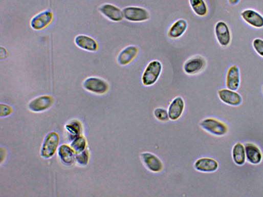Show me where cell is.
<instances>
[{
    "label": "cell",
    "mask_w": 263,
    "mask_h": 197,
    "mask_svg": "<svg viewBox=\"0 0 263 197\" xmlns=\"http://www.w3.org/2000/svg\"><path fill=\"white\" fill-rule=\"evenodd\" d=\"M188 22L184 19L176 21L169 28L167 36L171 39H177L183 36L188 29Z\"/></svg>",
    "instance_id": "cell-20"
},
{
    "label": "cell",
    "mask_w": 263,
    "mask_h": 197,
    "mask_svg": "<svg viewBox=\"0 0 263 197\" xmlns=\"http://www.w3.org/2000/svg\"><path fill=\"white\" fill-rule=\"evenodd\" d=\"M247 161L250 164L257 165L263 160L261 150L256 144L248 142L245 144Z\"/></svg>",
    "instance_id": "cell-16"
},
{
    "label": "cell",
    "mask_w": 263,
    "mask_h": 197,
    "mask_svg": "<svg viewBox=\"0 0 263 197\" xmlns=\"http://www.w3.org/2000/svg\"><path fill=\"white\" fill-rule=\"evenodd\" d=\"M124 19L127 21L141 23L147 21L150 19L149 11L143 7L129 6L123 10Z\"/></svg>",
    "instance_id": "cell-3"
},
{
    "label": "cell",
    "mask_w": 263,
    "mask_h": 197,
    "mask_svg": "<svg viewBox=\"0 0 263 197\" xmlns=\"http://www.w3.org/2000/svg\"><path fill=\"white\" fill-rule=\"evenodd\" d=\"M231 156L233 162L236 165H244L247 161L245 144L240 142L235 143L232 148Z\"/></svg>",
    "instance_id": "cell-21"
},
{
    "label": "cell",
    "mask_w": 263,
    "mask_h": 197,
    "mask_svg": "<svg viewBox=\"0 0 263 197\" xmlns=\"http://www.w3.org/2000/svg\"><path fill=\"white\" fill-rule=\"evenodd\" d=\"M98 10L104 17L112 22L119 23L124 19L122 10L114 5H102Z\"/></svg>",
    "instance_id": "cell-13"
},
{
    "label": "cell",
    "mask_w": 263,
    "mask_h": 197,
    "mask_svg": "<svg viewBox=\"0 0 263 197\" xmlns=\"http://www.w3.org/2000/svg\"><path fill=\"white\" fill-rule=\"evenodd\" d=\"M193 167L195 170L200 172L212 173L218 170L219 163L213 158L202 157L194 162Z\"/></svg>",
    "instance_id": "cell-11"
},
{
    "label": "cell",
    "mask_w": 263,
    "mask_h": 197,
    "mask_svg": "<svg viewBox=\"0 0 263 197\" xmlns=\"http://www.w3.org/2000/svg\"><path fill=\"white\" fill-rule=\"evenodd\" d=\"M252 46L255 52L263 58V39L260 38L254 39L252 41Z\"/></svg>",
    "instance_id": "cell-27"
},
{
    "label": "cell",
    "mask_w": 263,
    "mask_h": 197,
    "mask_svg": "<svg viewBox=\"0 0 263 197\" xmlns=\"http://www.w3.org/2000/svg\"><path fill=\"white\" fill-rule=\"evenodd\" d=\"M227 1L231 6H234L238 5L240 0H227Z\"/></svg>",
    "instance_id": "cell-31"
},
{
    "label": "cell",
    "mask_w": 263,
    "mask_h": 197,
    "mask_svg": "<svg viewBox=\"0 0 263 197\" xmlns=\"http://www.w3.org/2000/svg\"><path fill=\"white\" fill-rule=\"evenodd\" d=\"M12 108L11 106L5 104H1L0 105V116L4 117L10 115L12 113Z\"/></svg>",
    "instance_id": "cell-29"
},
{
    "label": "cell",
    "mask_w": 263,
    "mask_h": 197,
    "mask_svg": "<svg viewBox=\"0 0 263 197\" xmlns=\"http://www.w3.org/2000/svg\"><path fill=\"white\" fill-rule=\"evenodd\" d=\"M155 118L161 122H167L170 120L168 110L164 107L156 108L154 112Z\"/></svg>",
    "instance_id": "cell-25"
},
{
    "label": "cell",
    "mask_w": 263,
    "mask_h": 197,
    "mask_svg": "<svg viewBox=\"0 0 263 197\" xmlns=\"http://www.w3.org/2000/svg\"><path fill=\"white\" fill-rule=\"evenodd\" d=\"M86 145L85 139L82 136H78L75 138L71 146L75 152L79 154L84 150Z\"/></svg>",
    "instance_id": "cell-24"
},
{
    "label": "cell",
    "mask_w": 263,
    "mask_h": 197,
    "mask_svg": "<svg viewBox=\"0 0 263 197\" xmlns=\"http://www.w3.org/2000/svg\"><path fill=\"white\" fill-rule=\"evenodd\" d=\"M74 42L77 47L87 52H96L99 49L97 41L92 37L85 35L77 36Z\"/></svg>",
    "instance_id": "cell-18"
},
{
    "label": "cell",
    "mask_w": 263,
    "mask_h": 197,
    "mask_svg": "<svg viewBox=\"0 0 263 197\" xmlns=\"http://www.w3.org/2000/svg\"><path fill=\"white\" fill-rule=\"evenodd\" d=\"M201 128L208 134L222 137L227 135L229 126L224 121L214 117H207L200 122Z\"/></svg>",
    "instance_id": "cell-1"
},
{
    "label": "cell",
    "mask_w": 263,
    "mask_h": 197,
    "mask_svg": "<svg viewBox=\"0 0 263 197\" xmlns=\"http://www.w3.org/2000/svg\"><path fill=\"white\" fill-rule=\"evenodd\" d=\"M190 6L194 13L200 17H206L208 7L205 0H189Z\"/></svg>",
    "instance_id": "cell-22"
},
{
    "label": "cell",
    "mask_w": 263,
    "mask_h": 197,
    "mask_svg": "<svg viewBox=\"0 0 263 197\" xmlns=\"http://www.w3.org/2000/svg\"><path fill=\"white\" fill-rule=\"evenodd\" d=\"M83 88L87 91L97 95H103L109 90L108 83L104 79L91 77L86 79L83 83Z\"/></svg>",
    "instance_id": "cell-5"
},
{
    "label": "cell",
    "mask_w": 263,
    "mask_h": 197,
    "mask_svg": "<svg viewBox=\"0 0 263 197\" xmlns=\"http://www.w3.org/2000/svg\"><path fill=\"white\" fill-rule=\"evenodd\" d=\"M261 92H262V95H263V85L261 87Z\"/></svg>",
    "instance_id": "cell-32"
},
{
    "label": "cell",
    "mask_w": 263,
    "mask_h": 197,
    "mask_svg": "<svg viewBox=\"0 0 263 197\" xmlns=\"http://www.w3.org/2000/svg\"><path fill=\"white\" fill-rule=\"evenodd\" d=\"M53 20L54 15L53 12L50 10H47L35 16L32 19L30 25L34 30L40 31L47 28L52 23Z\"/></svg>",
    "instance_id": "cell-10"
},
{
    "label": "cell",
    "mask_w": 263,
    "mask_h": 197,
    "mask_svg": "<svg viewBox=\"0 0 263 197\" xmlns=\"http://www.w3.org/2000/svg\"><path fill=\"white\" fill-rule=\"evenodd\" d=\"M65 128L69 133L74 136H79L81 131V125L77 121H73L65 126Z\"/></svg>",
    "instance_id": "cell-26"
},
{
    "label": "cell",
    "mask_w": 263,
    "mask_h": 197,
    "mask_svg": "<svg viewBox=\"0 0 263 197\" xmlns=\"http://www.w3.org/2000/svg\"><path fill=\"white\" fill-rule=\"evenodd\" d=\"M74 151L68 145L63 144L58 148V155L62 162L67 165H71L74 161Z\"/></svg>",
    "instance_id": "cell-23"
},
{
    "label": "cell",
    "mask_w": 263,
    "mask_h": 197,
    "mask_svg": "<svg viewBox=\"0 0 263 197\" xmlns=\"http://www.w3.org/2000/svg\"><path fill=\"white\" fill-rule=\"evenodd\" d=\"M140 48L136 46H128L119 53L117 61L120 66H126L133 62L138 57Z\"/></svg>",
    "instance_id": "cell-14"
},
{
    "label": "cell",
    "mask_w": 263,
    "mask_h": 197,
    "mask_svg": "<svg viewBox=\"0 0 263 197\" xmlns=\"http://www.w3.org/2000/svg\"><path fill=\"white\" fill-rule=\"evenodd\" d=\"M214 33L219 45L223 48L230 46L232 40L231 32L227 23L223 21L217 22L214 27Z\"/></svg>",
    "instance_id": "cell-6"
},
{
    "label": "cell",
    "mask_w": 263,
    "mask_h": 197,
    "mask_svg": "<svg viewBox=\"0 0 263 197\" xmlns=\"http://www.w3.org/2000/svg\"><path fill=\"white\" fill-rule=\"evenodd\" d=\"M59 142V136L56 132L49 133L45 138L41 147L42 157L48 159L55 153Z\"/></svg>",
    "instance_id": "cell-9"
},
{
    "label": "cell",
    "mask_w": 263,
    "mask_h": 197,
    "mask_svg": "<svg viewBox=\"0 0 263 197\" xmlns=\"http://www.w3.org/2000/svg\"><path fill=\"white\" fill-rule=\"evenodd\" d=\"M140 157L143 165L149 171L157 173L164 170V164L163 161L156 154L145 151L141 153Z\"/></svg>",
    "instance_id": "cell-4"
},
{
    "label": "cell",
    "mask_w": 263,
    "mask_h": 197,
    "mask_svg": "<svg viewBox=\"0 0 263 197\" xmlns=\"http://www.w3.org/2000/svg\"><path fill=\"white\" fill-rule=\"evenodd\" d=\"M163 66L161 61L154 60L145 68L141 78L142 84L145 87L154 85L159 80L163 72Z\"/></svg>",
    "instance_id": "cell-2"
},
{
    "label": "cell",
    "mask_w": 263,
    "mask_h": 197,
    "mask_svg": "<svg viewBox=\"0 0 263 197\" xmlns=\"http://www.w3.org/2000/svg\"><path fill=\"white\" fill-rule=\"evenodd\" d=\"M53 103L52 96L43 95L33 99L29 104V108L33 112H41L49 108Z\"/></svg>",
    "instance_id": "cell-19"
},
{
    "label": "cell",
    "mask_w": 263,
    "mask_h": 197,
    "mask_svg": "<svg viewBox=\"0 0 263 197\" xmlns=\"http://www.w3.org/2000/svg\"><path fill=\"white\" fill-rule=\"evenodd\" d=\"M240 84V71L236 65H232L228 69L225 77L226 88L237 91Z\"/></svg>",
    "instance_id": "cell-17"
},
{
    "label": "cell",
    "mask_w": 263,
    "mask_h": 197,
    "mask_svg": "<svg viewBox=\"0 0 263 197\" xmlns=\"http://www.w3.org/2000/svg\"><path fill=\"white\" fill-rule=\"evenodd\" d=\"M207 65V61L201 56H195L188 59L184 64L183 70L190 76L198 75L202 72Z\"/></svg>",
    "instance_id": "cell-7"
},
{
    "label": "cell",
    "mask_w": 263,
    "mask_h": 197,
    "mask_svg": "<svg viewBox=\"0 0 263 197\" xmlns=\"http://www.w3.org/2000/svg\"><path fill=\"white\" fill-rule=\"evenodd\" d=\"M217 95L222 102L229 106L237 107L243 103V97L236 91L221 89L217 91Z\"/></svg>",
    "instance_id": "cell-8"
},
{
    "label": "cell",
    "mask_w": 263,
    "mask_h": 197,
    "mask_svg": "<svg viewBox=\"0 0 263 197\" xmlns=\"http://www.w3.org/2000/svg\"><path fill=\"white\" fill-rule=\"evenodd\" d=\"M77 162L82 165H85L89 162V154L87 150H84L75 157Z\"/></svg>",
    "instance_id": "cell-28"
},
{
    "label": "cell",
    "mask_w": 263,
    "mask_h": 197,
    "mask_svg": "<svg viewBox=\"0 0 263 197\" xmlns=\"http://www.w3.org/2000/svg\"><path fill=\"white\" fill-rule=\"evenodd\" d=\"M185 107L186 104L183 97L178 96L174 98L170 102L167 110L170 120H179L183 115Z\"/></svg>",
    "instance_id": "cell-15"
},
{
    "label": "cell",
    "mask_w": 263,
    "mask_h": 197,
    "mask_svg": "<svg viewBox=\"0 0 263 197\" xmlns=\"http://www.w3.org/2000/svg\"><path fill=\"white\" fill-rule=\"evenodd\" d=\"M240 17L249 26L255 29L263 28V16L256 11L251 9H245L241 12Z\"/></svg>",
    "instance_id": "cell-12"
},
{
    "label": "cell",
    "mask_w": 263,
    "mask_h": 197,
    "mask_svg": "<svg viewBox=\"0 0 263 197\" xmlns=\"http://www.w3.org/2000/svg\"><path fill=\"white\" fill-rule=\"evenodd\" d=\"M8 56L9 54L7 50L5 48L1 47V49H0V57H1V58H6Z\"/></svg>",
    "instance_id": "cell-30"
}]
</instances>
